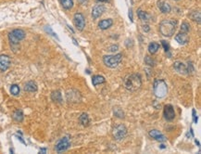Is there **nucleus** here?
Masks as SVG:
<instances>
[{"label":"nucleus","mask_w":201,"mask_h":154,"mask_svg":"<svg viewBox=\"0 0 201 154\" xmlns=\"http://www.w3.org/2000/svg\"><path fill=\"white\" fill-rule=\"evenodd\" d=\"M124 87L130 92H136L142 86V79L140 74L132 73L127 75L123 80Z\"/></svg>","instance_id":"nucleus-1"},{"label":"nucleus","mask_w":201,"mask_h":154,"mask_svg":"<svg viewBox=\"0 0 201 154\" xmlns=\"http://www.w3.org/2000/svg\"><path fill=\"white\" fill-rule=\"evenodd\" d=\"M176 27H177V21L173 19H169V20H163L159 23L158 30H159V33L163 36L171 37L174 35L176 31Z\"/></svg>","instance_id":"nucleus-2"},{"label":"nucleus","mask_w":201,"mask_h":154,"mask_svg":"<svg viewBox=\"0 0 201 154\" xmlns=\"http://www.w3.org/2000/svg\"><path fill=\"white\" fill-rule=\"evenodd\" d=\"M153 91H154V95L158 98H164L167 93H168V86H167V84L165 83V81L163 80H156L154 82L153 85Z\"/></svg>","instance_id":"nucleus-3"},{"label":"nucleus","mask_w":201,"mask_h":154,"mask_svg":"<svg viewBox=\"0 0 201 154\" xmlns=\"http://www.w3.org/2000/svg\"><path fill=\"white\" fill-rule=\"evenodd\" d=\"M122 60V54L119 53L116 55H107L103 58V62L109 68H116Z\"/></svg>","instance_id":"nucleus-4"},{"label":"nucleus","mask_w":201,"mask_h":154,"mask_svg":"<svg viewBox=\"0 0 201 154\" xmlns=\"http://www.w3.org/2000/svg\"><path fill=\"white\" fill-rule=\"evenodd\" d=\"M25 32L21 29H15L9 34V39L12 45L19 44L20 41L25 38Z\"/></svg>","instance_id":"nucleus-5"},{"label":"nucleus","mask_w":201,"mask_h":154,"mask_svg":"<svg viewBox=\"0 0 201 154\" xmlns=\"http://www.w3.org/2000/svg\"><path fill=\"white\" fill-rule=\"evenodd\" d=\"M127 136V128L124 125H118L113 129V137L115 140L121 141Z\"/></svg>","instance_id":"nucleus-6"},{"label":"nucleus","mask_w":201,"mask_h":154,"mask_svg":"<svg viewBox=\"0 0 201 154\" xmlns=\"http://www.w3.org/2000/svg\"><path fill=\"white\" fill-rule=\"evenodd\" d=\"M73 22H74V25L78 31H83L85 27V18L80 12H77L74 14Z\"/></svg>","instance_id":"nucleus-7"},{"label":"nucleus","mask_w":201,"mask_h":154,"mask_svg":"<svg viewBox=\"0 0 201 154\" xmlns=\"http://www.w3.org/2000/svg\"><path fill=\"white\" fill-rule=\"evenodd\" d=\"M163 115L164 118L167 121H173L175 118V111L174 108L171 105V104H167L164 106V110H163Z\"/></svg>","instance_id":"nucleus-8"},{"label":"nucleus","mask_w":201,"mask_h":154,"mask_svg":"<svg viewBox=\"0 0 201 154\" xmlns=\"http://www.w3.org/2000/svg\"><path fill=\"white\" fill-rule=\"evenodd\" d=\"M70 146H71V143H70L69 138L68 137H63L56 145V150H57V152L60 153V152H63V151L68 149L70 148Z\"/></svg>","instance_id":"nucleus-9"},{"label":"nucleus","mask_w":201,"mask_h":154,"mask_svg":"<svg viewBox=\"0 0 201 154\" xmlns=\"http://www.w3.org/2000/svg\"><path fill=\"white\" fill-rule=\"evenodd\" d=\"M11 63L10 58L7 55H0V71L6 72Z\"/></svg>","instance_id":"nucleus-10"},{"label":"nucleus","mask_w":201,"mask_h":154,"mask_svg":"<svg viewBox=\"0 0 201 154\" xmlns=\"http://www.w3.org/2000/svg\"><path fill=\"white\" fill-rule=\"evenodd\" d=\"M67 100L70 102H79L81 100V95L77 90L72 89L67 92Z\"/></svg>","instance_id":"nucleus-11"},{"label":"nucleus","mask_w":201,"mask_h":154,"mask_svg":"<svg viewBox=\"0 0 201 154\" xmlns=\"http://www.w3.org/2000/svg\"><path fill=\"white\" fill-rule=\"evenodd\" d=\"M173 68L180 74H187L188 73V68L185 66L184 63L182 62V61H179V60L175 61L174 64H173Z\"/></svg>","instance_id":"nucleus-12"},{"label":"nucleus","mask_w":201,"mask_h":154,"mask_svg":"<svg viewBox=\"0 0 201 154\" xmlns=\"http://www.w3.org/2000/svg\"><path fill=\"white\" fill-rule=\"evenodd\" d=\"M149 136L152 138H154L155 140L159 141V142H164V141L167 140L166 137L162 133H160L158 130H156V129H153V130L149 131Z\"/></svg>","instance_id":"nucleus-13"},{"label":"nucleus","mask_w":201,"mask_h":154,"mask_svg":"<svg viewBox=\"0 0 201 154\" xmlns=\"http://www.w3.org/2000/svg\"><path fill=\"white\" fill-rule=\"evenodd\" d=\"M105 11V7L103 5H96L92 9V17L93 19H97L103 14Z\"/></svg>","instance_id":"nucleus-14"},{"label":"nucleus","mask_w":201,"mask_h":154,"mask_svg":"<svg viewBox=\"0 0 201 154\" xmlns=\"http://www.w3.org/2000/svg\"><path fill=\"white\" fill-rule=\"evenodd\" d=\"M175 40L180 45H186L189 42V36L186 33H182L181 32L175 36Z\"/></svg>","instance_id":"nucleus-15"},{"label":"nucleus","mask_w":201,"mask_h":154,"mask_svg":"<svg viewBox=\"0 0 201 154\" xmlns=\"http://www.w3.org/2000/svg\"><path fill=\"white\" fill-rule=\"evenodd\" d=\"M158 8L159 9V10L162 13H170L171 10H172V8L169 5V3H167L165 1H162V0H159V1H158Z\"/></svg>","instance_id":"nucleus-16"},{"label":"nucleus","mask_w":201,"mask_h":154,"mask_svg":"<svg viewBox=\"0 0 201 154\" xmlns=\"http://www.w3.org/2000/svg\"><path fill=\"white\" fill-rule=\"evenodd\" d=\"M112 24H113V21L111 19H105V20H102V21H99L98 27L101 30H107V29L110 28L112 26Z\"/></svg>","instance_id":"nucleus-17"},{"label":"nucleus","mask_w":201,"mask_h":154,"mask_svg":"<svg viewBox=\"0 0 201 154\" xmlns=\"http://www.w3.org/2000/svg\"><path fill=\"white\" fill-rule=\"evenodd\" d=\"M24 90L27 92H35L37 91V85L33 81H29L25 84Z\"/></svg>","instance_id":"nucleus-18"},{"label":"nucleus","mask_w":201,"mask_h":154,"mask_svg":"<svg viewBox=\"0 0 201 154\" xmlns=\"http://www.w3.org/2000/svg\"><path fill=\"white\" fill-rule=\"evenodd\" d=\"M51 99L53 101L57 102V103H61L62 102V97H61V93L58 90L53 91L51 94Z\"/></svg>","instance_id":"nucleus-19"},{"label":"nucleus","mask_w":201,"mask_h":154,"mask_svg":"<svg viewBox=\"0 0 201 154\" xmlns=\"http://www.w3.org/2000/svg\"><path fill=\"white\" fill-rule=\"evenodd\" d=\"M105 82H106L105 77H103L101 75H95V76H93V79H92L93 85H95V86H96L97 85H100V84H103Z\"/></svg>","instance_id":"nucleus-20"},{"label":"nucleus","mask_w":201,"mask_h":154,"mask_svg":"<svg viewBox=\"0 0 201 154\" xmlns=\"http://www.w3.org/2000/svg\"><path fill=\"white\" fill-rule=\"evenodd\" d=\"M137 15H138V18L141 20V21H148L151 18V16L146 12V11H143L142 9H138L137 11Z\"/></svg>","instance_id":"nucleus-21"},{"label":"nucleus","mask_w":201,"mask_h":154,"mask_svg":"<svg viewBox=\"0 0 201 154\" xmlns=\"http://www.w3.org/2000/svg\"><path fill=\"white\" fill-rule=\"evenodd\" d=\"M159 49V45L156 42H152L148 45V52L150 54H155Z\"/></svg>","instance_id":"nucleus-22"},{"label":"nucleus","mask_w":201,"mask_h":154,"mask_svg":"<svg viewBox=\"0 0 201 154\" xmlns=\"http://www.w3.org/2000/svg\"><path fill=\"white\" fill-rule=\"evenodd\" d=\"M62 7L65 9H71L73 7V0H59Z\"/></svg>","instance_id":"nucleus-23"},{"label":"nucleus","mask_w":201,"mask_h":154,"mask_svg":"<svg viewBox=\"0 0 201 154\" xmlns=\"http://www.w3.org/2000/svg\"><path fill=\"white\" fill-rule=\"evenodd\" d=\"M79 121H80V122L81 124L84 126H87L88 125H89V118H88V115L86 114V113H83V114H81V116H80V118H79Z\"/></svg>","instance_id":"nucleus-24"},{"label":"nucleus","mask_w":201,"mask_h":154,"mask_svg":"<svg viewBox=\"0 0 201 154\" xmlns=\"http://www.w3.org/2000/svg\"><path fill=\"white\" fill-rule=\"evenodd\" d=\"M13 118L17 122H22V120H23V113H22V111L20 110L16 111L14 112V114H13Z\"/></svg>","instance_id":"nucleus-25"},{"label":"nucleus","mask_w":201,"mask_h":154,"mask_svg":"<svg viewBox=\"0 0 201 154\" xmlns=\"http://www.w3.org/2000/svg\"><path fill=\"white\" fill-rule=\"evenodd\" d=\"M189 17H190L193 21H197L198 23H200V19H201V17H200V12H199V11H193V12H191V14L189 15Z\"/></svg>","instance_id":"nucleus-26"},{"label":"nucleus","mask_w":201,"mask_h":154,"mask_svg":"<svg viewBox=\"0 0 201 154\" xmlns=\"http://www.w3.org/2000/svg\"><path fill=\"white\" fill-rule=\"evenodd\" d=\"M10 93L13 96H18L20 94V86L18 85H12L10 87Z\"/></svg>","instance_id":"nucleus-27"},{"label":"nucleus","mask_w":201,"mask_h":154,"mask_svg":"<svg viewBox=\"0 0 201 154\" xmlns=\"http://www.w3.org/2000/svg\"><path fill=\"white\" fill-rule=\"evenodd\" d=\"M190 25L187 23V22H183L182 25H181V32L182 33H186L188 34L189 31H190Z\"/></svg>","instance_id":"nucleus-28"},{"label":"nucleus","mask_w":201,"mask_h":154,"mask_svg":"<svg viewBox=\"0 0 201 154\" xmlns=\"http://www.w3.org/2000/svg\"><path fill=\"white\" fill-rule=\"evenodd\" d=\"M114 112H115V114H116V116H118V117H120V118H123L124 116V114H123V111H121L120 109H114Z\"/></svg>","instance_id":"nucleus-29"},{"label":"nucleus","mask_w":201,"mask_h":154,"mask_svg":"<svg viewBox=\"0 0 201 154\" xmlns=\"http://www.w3.org/2000/svg\"><path fill=\"white\" fill-rule=\"evenodd\" d=\"M145 60H146V63H147V64H148V65H153V62H154V61H153L152 58H150V57L147 56Z\"/></svg>","instance_id":"nucleus-30"},{"label":"nucleus","mask_w":201,"mask_h":154,"mask_svg":"<svg viewBox=\"0 0 201 154\" xmlns=\"http://www.w3.org/2000/svg\"><path fill=\"white\" fill-rule=\"evenodd\" d=\"M161 44H162V46H163V47H164V49H165L166 51L169 50V45L166 43V41L162 40V41H161Z\"/></svg>","instance_id":"nucleus-31"},{"label":"nucleus","mask_w":201,"mask_h":154,"mask_svg":"<svg viewBox=\"0 0 201 154\" xmlns=\"http://www.w3.org/2000/svg\"><path fill=\"white\" fill-rule=\"evenodd\" d=\"M46 31H47V32H49V33L51 34V36H55L56 38H58L57 35H56L54 32H52V30H51V28H50V27H47V28H46Z\"/></svg>","instance_id":"nucleus-32"},{"label":"nucleus","mask_w":201,"mask_h":154,"mask_svg":"<svg viewBox=\"0 0 201 154\" xmlns=\"http://www.w3.org/2000/svg\"><path fill=\"white\" fill-rule=\"evenodd\" d=\"M142 27H143V30L145 31V32H148V31L150 30V28H149L148 25H143Z\"/></svg>","instance_id":"nucleus-33"},{"label":"nucleus","mask_w":201,"mask_h":154,"mask_svg":"<svg viewBox=\"0 0 201 154\" xmlns=\"http://www.w3.org/2000/svg\"><path fill=\"white\" fill-rule=\"evenodd\" d=\"M193 117H194V122L196 124V122H197V117H196V115H195V110H193Z\"/></svg>","instance_id":"nucleus-34"},{"label":"nucleus","mask_w":201,"mask_h":154,"mask_svg":"<svg viewBox=\"0 0 201 154\" xmlns=\"http://www.w3.org/2000/svg\"><path fill=\"white\" fill-rule=\"evenodd\" d=\"M129 17H130V20L132 21V9L129 10Z\"/></svg>","instance_id":"nucleus-35"},{"label":"nucleus","mask_w":201,"mask_h":154,"mask_svg":"<svg viewBox=\"0 0 201 154\" xmlns=\"http://www.w3.org/2000/svg\"><path fill=\"white\" fill-rule=\"evenodd\" d=\"M47 152V148H41L40 149V153H46Z\"/></svg>","instance_id":"nucleus-36"},{"label":"nucleus","mask_w":201,"mask_h":154,"mask_svg":"<svg viewBox=\"0 0 201 154\" xmlns=\"http://www.w3.org/2000/svg\"><path fill=\"white\" fill-rule=\"evenodd\" d=\"M97 1H99V2H108L109 0H97Z\"/></svg>","instance_id":"nucleus-37"}]
</instances>
